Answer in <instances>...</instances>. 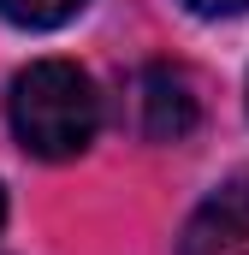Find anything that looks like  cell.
I'll return each mask as SVG.
<instances>
[{
	"label": "cell",
	"instance_id": "3957f363",
	"mask_svg": "<svg viewBox=\"0 0 249 255\" xmlns=\"http://www.w3.org/2000/svg\"><path fill=\"white\" fill-rule=\"evenodd\" d=\"M178 255H249V178H232L190 214Z\"/></svg>",
	"mask_w": 249,
	"mask_h": 255
},
{
	"label": "cell",
	"instance_id": "5b68a950",
	"mask_svg": "<svg viewBox=\"0 0 249 255\" xmlns=\"http://www.w3.org/2000/svg\"><path fill=\"white\" fill-rule=\"evenodd\" d=\"M196 18H238V12H249V0H184Z\"/></svg>",
	"mask_w": 249,
	"mask_h": 255
},
{
	"label": "cell",
	"instance_id": "8992f818",
	"mask_svg": "<svg viewBox=\"0 0 249 255\" xmlns=\"http://www.w3.org/2000/svg\"><path fill=\"white\" fill-rule=\"evenodd\" d=\"M0 232H6V190H0Z\"/></svg>",
	"mask_w": 249,
	"mask_h": 255
},
{
	"label": "cell",
	"instance_id": "277c9868",
	"mask_svg": "<svg viewBox=\"0 0 249 255\" xmlns=\"http://www.w3.org/2000/svg\"><path fill=\"white\" fill-rule=\"evenodd\" d=\"M89 0H0V18L18 30H60L83 12Z\"/></svg>",
	"mask_w": 249,
	"mask_h": 255
},
{
	"label": "cell",
	"instance_id": "6da1fadb",
	"mask_svg": "<svg viewBox=\"0 0 249 255\" xmlns=\"http://www.w3.org/2000/svg\"><path fill=\"white\" fill-rule=\"evenodd\" d=\"M6 125L36 160H77L101 130L95 77L77 60H30L6 83Z\"/></svg>",
	"mask_w": 249,
	"mask_h": 255
},
{
	"label": "cell",
	"instance_id": "7a4b0ae2",
	"mask_svg": "<svg viewBox=\"0 0 249 255\" xmlns=\"http://www.w3.org/2000/svg\"><path fill=\"white\" fill-rule=\"evenodd\" d=\"M202 119V101H196V83H190L184 65H142L136 71V125L148 142H184Z\"/></svg>",
	"mask_w": 249,
	"mask_h": 255
}]
</instances>
